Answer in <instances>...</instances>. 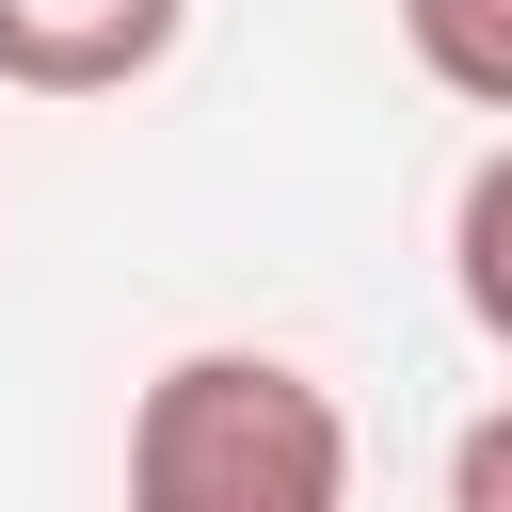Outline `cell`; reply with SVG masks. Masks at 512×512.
Listing matches in <instances>:
<instances>
[{
  "mask_svg": "<svg viewBox=\"0 0 512 512\" xmlns=\"http://www.w3.org/2000/svg\"><path fill=\"white\" fill-rule=\"evenodd\" d=\"M448 288H464V320L512 352V144L464 176V208H448Z\"/></svg>",
  "mask_w": 512,
  "mask_h": 512,
  "instance_id": "cell-4",
  "label": "cell"
},
{
  "mask_svg": "<svg viewBox=\"0 0 512 512\" xmlns=\"http://www.w3.org/2000/svg\"><path fill=\"white\" fill-rule=\"evenodd\" d=\"M192 0H0V96H128Z\"/></svg>",
  "mask_w": 512,
  "mask_h": 512,
  "instance_id": "cell-2",
  "label": "cell"
},
{
  "mask_svg": "<svg viewBox=\"0 0 512 512\" xmlns=\"http://www.w3.org/2000/svg\"><path fill=\"white\" fill-rule=\"evenodd\" d=\"M400 48H416V80H432V96L512 112V0H400Z\"/></svg>",
  "mask_w": 512,
  "mask_h": 512,
  "instance_id": "cell-3",
  "label": "cell"
},
{
  "mask_svg": "<svg viewBox=\"0 0 512 512\" xmlns=\"http://www.w3.org/2000/svg\"><path fill=\"white\" fill-rule=\"evenodd\" d=\"M448 512H512V400L464 416V448H448Z\"/></svg>",
  "mask_w": 512,
  "mask_h": 512,
  "instance_id": "cell-5",
  "label": "cell"
},
{
  "mask_svg": "<svg viewBox=\"0 0 512 512\" xmlns=\"http://www.w3.org/2000/svg\"><path fill=\"white\" fill-rule=\"evenodd\" d=\"M128 512H352V416L288 352H176L128 400Z\"/></svg>",
  "mask_w": 512,
  "mask_h": 512,
  "instance_id": "cell-1",
  "label": "cell"
}]
</instances>
